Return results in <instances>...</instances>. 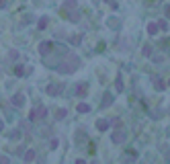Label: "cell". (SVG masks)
<instances>
[{
	"label": "cell",
	"instance_id": "cell-10",
	"mask_svg": "<svg viewBox=\"0 0 170 164\" xmlns=\"http://www.w3.org/2000/svg\"><path fill=\"white\" fill-rule=\"evenodd\" d=\"M76 164H86V162H84V160H78V162H76Z\"/></svg>",
	"mask_w": 170,
	"mask_h": 164
},
{
	"label": "cell",
	"instance_id": "cell-9",
	"mask_svg": "<svg viewBox=\"0 0 170 164\" xmlns=\"http://www.w3.org/2000/svg\"><path fill=\"white\" fill-rule=\"evenodd\" d=\"M0 8H6V0H0Z\"/></svg>",
	"mask_w": 170,
	"mask_h": 164
},
{
	"label": "cell",
	"instance_id": "cell-7",
	"mask_svg": "<svg viewBox=\"0 0 170 164\" xmlns=\"http://www.w3.org/2000/svg\"><path fill=\"white\" fill-rule=\"evenodd\" d=\"M148 31H150V35H154V33L158 31V25H150V27H148Z\"/></svg>",
	"mask_w": 170,
	"mask_h": 164
},
{
	"label": "cell",
	"instance_id": "cell-3",
	"mask_svg": "<svg viewBox=\"0 0 170 164\" xmlns=\"http://www.w3.org/2000/svg\"><path fill=\"white\" fill-rule=\"evenodd\" d=\"M39 49H41V54H47V51L51 49V43H49V41H45V43H41V47H39Z\"/></svg>",
	"mask_w": 170,
	"mask_h": 164
},
{
	"label": "cell",
	"instance_id": "cell-8",
	"mask_svg": "<svg viewBox=\"0 0 170 164\" xmlns=\"http://www.w3.org/2000/svg\"><path fill=\"white\" fill-rule=\"evenodd\" d=\"M74 6H76L74 0H68V2H66V8H74Z\"/></svg>",
	"mask_w": 170,
	"mask_h": 164
},
{
	"label": "cell",
	"instance_id": "cell-5",
	"mask_svg": "<svg viewBox=\"0 0 170 164\" xmlns=\"http://www.w3.org/2000/svg\"><path fill=\"white\" fill-rule=\"evenodd\" d=\"M88 109H90V107H88V105H84V103H80V105H78V111H80V113H86Z\"/></svg>",
	"mask_w": 170,
	"mask_h": 164
},
{
	"label": "cell",
	"instance_id": "cell-1",
	"mask_svg": "<svg viewBox=\"0 0 170 164\" xmlns=\"http://www.w3.org/2000/svg\"><path fill=\"white\" fill-rule=\"evenodd\" d=\"M123 139H125L123 131H117V133H113V142H115V144H119V142H123Z\"/></svg>",
	"mask_w": 170,
	"mask_h": 164
},
{
	"label": "cell",
	"instance_id": "cell-4",
	"mask_svg": "<svg viewBox=\"0 0 170 164\" xmlns=\"http://www.w3.org/2000/svg\"><path fill=\"white\" fill-rule=\"evenodd\" d=\"M60 90H62V86H49V88H47V92H49V95H58Z\"/></svg>",
	"mask_w": 170,
	"mask_h": 164
},
{
	"label": "cell",
	"instance_id": "cell-6",
	"mask_svg": "<svg viewBox=\"0 0 170 164\" xmlns=\"http://www.w3.org/2000/svg\"><path fill=\"white\" fill-rule=\"evenodd\" d=\"M96 127H99V129H107L109 123H107V121H99V123H96Z\"/></svg>",
	"mask_w": 170,
	"mask_h": 164
},
{
	"label": "cell",
	"instance_id": "cell-2",
	"mask_svg": "<svg viewBox=\"0 0 170 164\" xmlns=\"http://www.w3.org/2000/svg\"><path fill=\"white\" fill-rule=\"evenodd\" d=\"M12 103H14V107H23V103H25V97H23V95H16V97L12 99Z\"/></svg>",
	"mask_w": 170,
	"mask_h": 164
}]
</instances>
